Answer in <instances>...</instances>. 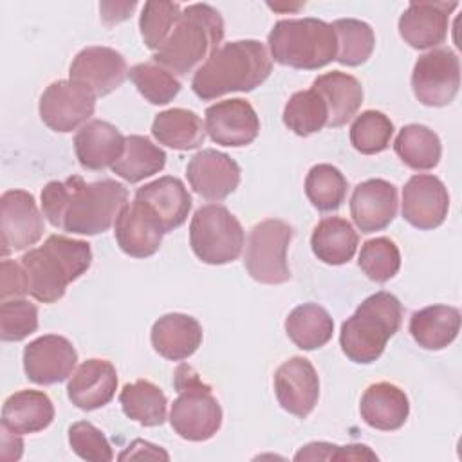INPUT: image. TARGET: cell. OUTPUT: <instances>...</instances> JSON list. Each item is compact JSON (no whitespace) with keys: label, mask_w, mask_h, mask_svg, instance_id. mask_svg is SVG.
Listing matches in <instances>:
<instances>
[{"label":"cell","mask_w":462,"mask_h":462,"mask_svg":"<svg viewBox=\"0 0 462 462\" xmlns=\"http://www.w3.org/2000/svg\"><path fill=\"white\" fill-rule=\"evenodd\" d=\"M40 197L43 217L51 226L90 236L110 229L128 204V191L121 182L114 179L85 182L79 175L47 182Z\"/></svg>","instance_id":"cell-1"},{"label":"cell","mask_w":462,"mask_h":462,"mask_svg":"<svg viewBox=\"0 0 462 462\" xmlns=\"http://www.w3.org/2000/svg\"><path fill=\"white\" fill-rule=\"evenodd\" d=\"M273 70V60L258 40H236L220 45L197 69L191 79L193 92L204 99H217L231 92H251Z\"/></svg>","instance_id":"cell-2"},{"label":"cell","mask_w":462,"mask_h":462,"mask_svg":"<svg viewBox=\"0 0 462 462\" xmlns=\"http://www.w3.org/2000/svg\"><path fill=\"white\" fill-rule=\"evenodd\" d=\"M20 263L27 273L29 294L42 303H54L63 298L69 283L87 273L92 249L85 240L51 235L43 245L23 253Z\"/></svg>","instance_id":"cell-3"},{"label":"cell","mask_w":462,"mask_h":462,"mask_svg":"<svg viewBox=\"0 0 462 462\" xmlns=\"http://www.w3.org/2000/svg\"><path fill=\"white\" fill-rule=\"evenodd\" d=\"M224 38V20L209 4H191L180 11L170 36L153 52V61L171 74L184 76L208 60Z\"/></svg>","instance_id":"cell-4"},{"label":"cell","mask_w":462,"mask_h":462,"mask_svg":"<svg viewBox=\"0 0 462 462\" xmlns=\"http://www.w3.org/2000/svg\"><path fill=\"white\" fill-rule=\"evenodd\" d=\"M401 321L402 305L397 296L386 291L368 296L341 325L339 345L343 354L359 365L377 361L388 339L401 328Z\"/></svg>","instance_id":"cell-5"},{"label":"cell","mask_w":462,"mask_h":462,"mask_svg":"<svg viewBox=\"0 0 462 462\" xmlns=\"http://www.w3.org/2000/svg\"><path fill=\"white\" fill-rule=\"evenodd\" d=\"M267 43L276 63L300 70L321 69L337 54L332 25L318 18L280 20L271 29Z\"/></svg>","instance_id":"cell-6"},{"label":"cell","mask_w":462,"mask_h":462,"mask_svg":"<svg viewBox=\"0 0 462 462\" xmlns=\"http://www.w3.org/2000/svg\"><path fill=\"white\" fill-rule=\"evenodd\" d=\"M173 384L177 390V399L170 410L173 431L191 442L211 439L222 424V408L211 388L184 363L177 366Z\"/></svg>","instance_id":"cell-7"},{"label":"cell","mask_w":462,"mask_h":462,"mask_svg":"<svg viewBox=\"0 0 462 462\" xmlns=\"http://www.w3.org/2000/svg\"><path fill=\"white\" fill-rule=\"evenodd\" d=\"M245 244L244 227L222 204L200 206L189 222V245L209 265L235 262Z\"/></svg>","instance_id":"cell-8"},{"label":"cell","mask_w":462,"mask_h":462,"mask_svg":"<svg viewBox=\"0 0 462 462\" xmlns=\"http://www.w3.org/2000/svg\"><path fill=\"white\" fill-rule=\"evenodd\" d=\"M292 240V227L278 218H267L256 224L245 245L244 263L249 276L265 285L285 283L291 278L287 263V247Z\"/></svg>","instance_id":"cell-9"},{"label":"cell","mask_w":462,"mask_h":462,"mask_svg":"<svg viewBox=\"0 0 462 462\" xmlns=\"http://www.w3.org/2000/svg\"><path fill=\"white\" fill-rule=\"evenodd\" d=\"M460 87V63L451 49H431L419 56L411 72V88L426 106L449 105Z\"/></svg>","instance_id":"cell-10"},{"label":"cell","mask_w":462,"mask_h":462,"mask_svg":"<svg viewBox=\"0 0 462 462\" xmlns=\"http://www.w3.org/2000/svg\"><path fill=\"white\" fill-rule=\"evenodd\" d=\"M96 108V94L83 83L58 79L40 97V117L54 132H72L88 123Z\"/></svg>","instance_id":"cell-11"},{"label":"cell","mask_w":462,"mask_h":462,"mask_svg":"<svg viewBox=\"0 0 462 462\" xmlns=\"http://www.w3.org/2000/svg\"><path fill=\"white\" fill-rule=\"evenodd\" d=\"M2 217V256L13 251H23L34 245L43 231V215L40 213L34 197L25 189H7L0 199Z\"/></svg>","instance_id":"cell-12"},{"label":"cell","mask_w":462,"mask_h":462,"mask_svg":"<svg viewBox=\"0 0 462 462\" xmlns=\"http://www.w3.org/2000/svg\"><path fill=\"white\" fill-rule=\"evenodd\" d=\"M78 361L72 343L58 334L40 336L23 350V370L36 384H56L65 381Z\"/></svg>","instance_id":"cell-13"},{"label":"cell","mask_w":462,"mask_h":462,"mask_svg":"<svg viewBox=\"0 0 462 462\" xmlns=\"http://www.w3.org/2000/svg\"><path fill=\"white\" fill-rule=\"evenodd\" d=\"M449 209L444 182L428 173H417L402 188V218L417 229L439 227Z\"/></svg>","instance_id":"cell-14"},{"label":"cell","mask_w":462,"mask_h":462,"mask_svg":"<svg viewBox=\"0 0 462 462\" xmlns=\"http://www.w3.org/2000/svg\"><path fill=\"white\" fill-rule=\"evenodd\" d=\"M114 233L123 253L134 258H148L161 247L164 227L155 211L139 199L126 204L116 218Z\"/></svg>","instance_id":"cell-15"},{"label":"cell","mask_w":462,"mask_h":462,"mask_svg":"<svg viewBox=\"0 0 462 462\" xmlns=\"http://www.w3.org/2000/svg\"><path fill=\"white\" fill-rule=\"evenodd\" d=\"M274 393L280 406L305 419L316 406L319 397V377L312 363L301 356H294L282 363L274 372Z\"/></svg>","instance_id":"cell-16"},{"label":"cell","mask_w":462,"mask_h":462,"mask_svg":"<svg viewBox=\"0 0 462 462\" xmlns=\"http://www.w3.org/2000/svg\"><path fill=\"white\" fill-rule=\"evenodd\" d=\"M206 132L222 146H247L260 132V119L245 99H224L206 108Z\"/></svg>","instance_id":"cell-17"},{"label":"cell","mask_w":462,"mask_h":462,"mask_svg":"<svg viewBox=\"0 0 462 462\" xmlns=\"http://www.w3.org/2000/svg\"><path fill=\"white\" fill-rule=\"evenodd\" d=\"M189 186L206 200H224L240 184V166L227 153L206 148L197 152L186 168Z\"/></svg>","instance_id":"cell-18"},{"label":"cell","mask_w":462,"mask_h":462,"mask_svg":"<svg viewBox=\"0 0 462 462\" xmlns=\"http://www.w3.org/2000/svg\"><path fill=\"white\" fill-rule=\"evenodd\" d=\"M69 76L72 81L87 85L96 97L106 96L119 88L128 76L126 60L110 47H85L70 63Z\"/></svg>","instance_id":"cell-19"},{"label":"cell","mask_w":462,"mask_h":462,"mask_svg":"<svg viewBox=\"0 0 462 462\" xmlns=\"http://www.w3.org/2000/svg\"><path fill=\"white\" fill-rule=\"evenodd\" d=\"M457 2H410L399 18V34L413 49H433L448 36L449 14Z\"/></svg>","instance_id":"cell-20"},{"label":"cell","mask_w":462,"mask_h":462,"mask_svg":"<svg viewBox=\"0 0 462 462\" xmlns=\"http://www.w3.org/2000/svg\"><path fill=\"white\" fill-rule=\"evenodd\" d=\"M350 215L361 233H375L397 215V188L384 179H368L354 188Z\"/></svg>","instance_id":"cell-21"},{"label":"cell","mask_w":462,"mask_h":462,"mask_svg":"<svg viewBox=\"0 0 462 462\" xmlns=\"http://www.w3.org/2000/svg\"><path fill=\"white\" fill-rule=\"evenodd\" d=\"M117 390V374L106 359H87L72 374L67 384L70 402L85 411L108 404Z\"/></svg>","instance_id":"cell-22"},{"label":"cell","mask_w":462,"mask_h":462,"mask_svg":"<svg viewBox=\"0 0 462 462\" xmlns=\"http://www.w3.org/2000/svg\"><path fill=\"white\" fill-rule=\"evenodd\" d=\"M125 135L112 123L92 119L74 135V152L85 170H105L123 155Z\"/></svg>","instance_id":"cell-23"},{"label":"cell","mask_w":462,"mask_h":462,"mask_svg":"<svg viewBox=\"0 0 462 462\" xmlns=\"http://www.w3.org/2000/svg\"><path fill=\"white\" fill-rule=\"evenodd\" d=\"M150 339L153 350L164 359L184 361L200 346L202 327L193 316L171 312L153 323Z\"/></svg>","instance_id":"cell-24"},{"label":"cell","mask_w":462,"mask_h":462,"mask_svg":"<svg viewBox=\"0 0 462 462\" xmlns=\"http://www.w3.org/2000/svg\"><path fill=\"white\" fill-rule=\"evenodd\" d=\"M363 420L381 431H395L404 426L410 413V401L404 390L399 386L381 381L370 384L359 404Z\"/></svg>","instance_id":"cell-25"},{"label":"cell","mask_w":462,"mask_h":462,"mask_svg":"<svg viewBox=\"0 0 462 462\" xmlns=\"http://www.w3.org/2000/svg\"><path fill=\"white\" fill-rule=\"evenodd\" d=\"M135 199L144 200L159 217L164 233L182 226L191 209V195L180 179L164 175L135 191Z\"/></svg>","instance_id":"cell-26"},{"label":"cell","mask_w":462,"mask_h":462,"mask_svg":"<svg viewBox=\"0 0 462 462\" xmlns=\"http://www.w3.org/2000/svg\"><path fill=\"white\" fill-rule=\"evenodd\" d=\"M312 90H316L327 105L328 128L346 125L356 116L363 103L361 83L346 72L332 70L318 76L312 83Z\"/></svg>","instance_id":"cell-27"},{"label":"cell","mask_w":462,"mask_h":462,"mask_svg":"<svg viewBox=\"0 0 462 462\" xmlns=\"http://www.w3.org/2000/svg\"><path fill=\"white\" fill-rule=\"evenodd\" d=\"M54 419V406L40 390H20L9 395L2 406V426L14 433H36Z\"/></svg>","instance_id":"cell-28"},{"label":"cell","mask_w":462,"mask_h":462,"mask_svg":"<svg viewBox=\"0 0 462 462\" xmlns=\"http://www.w3.org/2000/svg\"><path fill=\"white\" fill-rule=\"evenodd\" d=\"M460 330V310L451 305H430L411 314L410 334L426 350H442Z\"/></svg>","instance_id":"cell-29"},{"label":"cell","mask_w":462,"mask_h":462,"mask_svg":"<svg viewBox=\"0 0 462 462\" xmlns=\"http://www.w3.org/2000/svg\"><path fill=\"white\" fill-rule=\"evenodd\" d=\"M359 244L354 226L341 217H325L310 236L312 253L328 265H343L352 260Z\"/></svg>","instance_id":"cell-30"},{"label":"cell","mask_w":462,"mask_h":462,"mask_svg":"<svg viewBox=\"0 0 462 462\" xmlns=\"http://www.w3.org/2000/svg\"><path fill=\"white\" fill-rule=\"evenodd\" d=\"M152 135L159 144L173 150L199 148L206 139L202 119L186 108H170L159 112L152 123Z\"/></svg>","instance_id":"cell-31"},{"label":"cell","mask_w":462,"mask_h":462,"mask_svg":"<svg viewBox=\"0 0 462 462\" xmlns=\"http://www.w3.org/2000/svg\"><path fill=\"white\" fill-rule=\"evenodd\" d=\"M289 339L301 350H316L327 345L334 332V321L318 303H303L292 309L285 319Z\"/></svg>","instance_id":"cell-32"},{"label":"cell","mask_w":462,"mask_h":462,"mask_svg":"<svg viewBox=\"0 0 462 462\" xmlns=\"http://www.w3.org/2000/svg\"><path fill=\"white\" fill-rule=\"evenodd\" d=\"M166 164V153L144 135H128L123 155L112 164V171L130 184L159 173Z\"/></svg>","instance_id":"cell-33"},{"label":"cell","mask_w":462,"mask_h":462,"mask_svg":"<svg viewBox=\"0 0 462 462\" xmlns=\"http://www.w3.org/2000/svg\"><path fill=\"white\" fill-rule=\"evenodd\" d=\"M393 150L399 159L411 170L426 171L433 170L442 153L439 135L424 125H406L399 130Z\"/></svg>","instance_id":"cell-34"},{"label":"cell","mask_w":462,"mask_h":462,"mask_svg":"<svg viewBox=\"0 0 462 462\" xmlns=\"http://www.w3.org/2000/svg\"><path fill=\"white\" fill-rule=\"evenodd\" d=\"M119 402L125 415L143 426H161L166 420V395L152 381L139 379L125 384Z\"/></svg>","instance_id":"cell-35"},{"label":"cell","mask_w":462,"mask_h":462,"mask_svg":"<svg viewBox=\"0 0 462 462\" xmlns=\"http://www.w3.org/2000/svg\"><path fill=\"white\" fill-rule=\"evenodd\" d=\"M328 110L323 97L309 88L294 92L283 108V125L296 135L307 137L327 126Z\"/></svg>","instance_id":"cell-36"},{"label":"cell","mask_w":462,"mask_h":462,"mask_svg":"<svg viewBox=\"0 0 462 462\" xmlns=\"http://www.w3.org/2000/svg\"><path fill=\"white\" fill-rule=\"evenodd\" d=\"M330 25L337 40L336 61L346 67H357L372 56L375 36L374 29L366 22L356 18H341Z\"/></svg>","instance_id":"cell-37"},{"label":"cell","mask_w":462,"mask_h":462,"mask_svg":"<svg viewBox=\"0 0 462 462\" xmlns=\"http://www.w3.org/2000/svg\"><path fill=\"white\" fill-rule=\"evenodd\" d=\"M348 182L332 164H316L305 177V195L319 211H336L346 197Z\"/></svg>","instance_id":"cell-38"},{"label":"cell","mask_w":462,"mask_h":462,"mask_svg":"<svg viewBox=\"0 0 462 462\" xmlns=\"http://www.w3.org/2000/svg\"><path fill=\"white\" fill-rule=\"evenodd\" d=\"M128 78L152 105H166L180 92V81L153 60L134 65L128 70Z\"/></svg>","instance_id":"cell-39"},{"label":"cell","mask_w":462,"mask_h":462,"mask_svg":"<svg viewBox=\"0 0 462 462\" xmlns=\"http://www.w3.org/2000/svg\"><path fill=\"white\" fill-rule=\"evenodd\" d=\"M393 135V123L379 110L361 112L350 126L352 146L365 155L384 152Z\"/></svg>","instance_id":"cell-40"},{"label":"cell","mask_w":462,"mask_h":462,"mask_svg":"<svg viewBox=\"0 0 462 462\" xmlns=\"http://www.w3.org/2000/svg\"><path fill=\"white\" fill-rule=\"evenodd\" d=\"M361 271L377 283H384L393 278L401 267V253L393 240L386 236H377L366 240L359 253Z\"/></svg>","instance_id":"cell-41"},{"label":"cell","mask_w":462,"mask_h":462,"mask_svg":"<svg viewBox=\"0 0 462 462\" xmlns=\"http://www.w3.org/2000/svg\"><path fill=\"white\" fill-rule=\"evenodd\" d=\"M180 16V5L173 2H146L139 18V29L144 45L157 52L170 36Z\"/></svg>","instance_id":"cell-42"},{"label":"cell","mask_w":462,"mask_h":462,"mask_svg":"<svg viewBox=\"0 0 462 462\" xmlns=\"http://www.w3.org/2000/svg\"><path fill=\"white\" fill-rule=\"evenodd\" d=\"M38 328V309L34 303L14 298L0 303L2 341H22Z\"/></svg>","instance_id":"cell-43"},{"label":"cell","mask_w":462,"mask_h":462,"mask_svg":"<svg viewBox=\"0 0 462 462\" xmlns=\"http://www.w3.org/2000/svg\"><path fill=\"white\" fill-rule=\"evenodd\" d=\"M69 444L72 451L83 460L110 462L114 458L112 448L103 431L88 420L74 422L69 428Z\"/></svg>","instance_id":"cell-44"},{"label":"cell","mask_w":462,"mask_h":462,"mask_svg":"<svg viewBox=\"0 0 462 462\" xmlns=\"http://www.w3.org/2000/svg\"><path fill=\"white\" fill-rule=\"evenodd\" d=\"M294 460H377V455L365 444L336 446L328 442H310L294 455Z\"/></svg>","instance_id":"cell-45"},{"label":"cell","mask_w":462,"mask_h":462,"mask_svg":"<svg viewBox=\"0 0 462 462\" xmlns=\"http://www.w3.org/2000/svg\"><path fill=\"white\" fill-rule=\"evenodd\" d=\"M29 292L27 273L22 263L4 258L0 263V300L23 298Z\"/></svg>","instance_id":"cell-46"},{"label":"cell","mask_w":462,"mask_h":462,"mask_svg":"<svg viewBox=\"0 0 462 462\" xmlns=\"http://www.w3.org/2000/svg\"><path fill=\"white\" fill-rule=\"evenodd\" d=\"M0 431H2V440H0V457L7 462H13V460H18L23 453V440H22V435L20 433H14L11 431L9 428L5 426H0Z\"/></svg>","instance_id":"cell-47"},{"label":"cell","mask_w":462,"mask_h":462,"mask_svg":"<svg viewBox=\"0 0 462 462\" xmlns=\"http://www.w3.org/2000/svg\"><path fill=\"white\" fill-rule=\"evenodd\" d=\"M135 2H103L99 5L101 18L106 25L119 23L130 16V13L135 9Z\"/></svg>","instance_id":"cell-48"},{"label":"cell","mask_w":462,"mask_h":462,"mask_svg":"<svg viewBox=\"0 0 462 462\" xmlns=\"http://www.w3.org/2000/svg\"><path fill=\"white\" fill-rule=\"evenodd\" d=\"M135 442L141 449L139 451L137 449H126L125 453L119 455L121 460H125V458H143V457L144 458H164V460L170 458V455L166 451H162L159 446H153L146 440H135Z\"/></svg>","instance_id":"cell-49"}]
</instances>
